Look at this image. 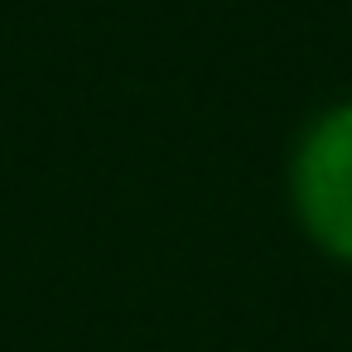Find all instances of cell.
Returning <instances> with one entry per match:
<instances>
[{
  "label": "cell",
  "instance_id": "obj_1",
  "mask_svg": "<svg viewBox=\"0 0 352 352\" xmlns=\"http://www.w3.org/2000/svg\"><path fill=\"white\" fill-rule=\"evenodd\" d=\"M299 212L328 251L352 256V107L309 135L299 155Z\"/></svg>",
  "mask_w": 352,
  "mask_h": 352
}]
</instances>
